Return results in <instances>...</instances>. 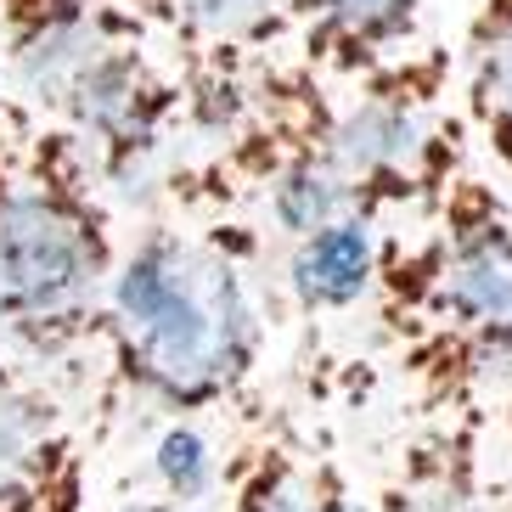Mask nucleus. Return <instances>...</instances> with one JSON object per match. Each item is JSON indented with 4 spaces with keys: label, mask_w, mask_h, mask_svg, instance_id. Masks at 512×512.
<instances>
[{
    "label": "nucleus",
    "mask_w": 512,
    "mask_h": 512,
    "mask_svg": "<svg viewBox=\"0 0 512 512\" xmlns=\"http://www.w3.org/2000/svg\"><path fill=\"white\" fill-rule=\"evenodd\" d=\"M467 141L512 181V0H473L456 51Z\"/></svg>",
    "instance_id": "obj_12"
},
{
    "label": "nucleus",
    "mask_w": 512,
    "mask_h": 512,
    "mask_svg": "<svg viewBox=\"0 0 512 512\" xmlns=\"http://www.w3.org/2000/svg\"><path fill=\"white\" fill-rule=\"evenodd\" d=\"M0 79L91 158L113 209H158L186 164V79L119 0H0Z\"/></svg>",
    "instance_id": "obj_2"
},
{
    "label": "nucleus",
    "mask_w": 512,
    "mask_h": 512,
    "mask_svg": "<svg viewBox=\"0 0 512 512\" xmlns=\"http://www.w3.org/2000/svg\"><path fill=\"white\" fill-rule=\"evenodd\" d=\"M113 512H192V507H181V501H169V496H136V501H124V507H113Z\"/></svg>",
    "instance_id": "obj_13"
},
{
    "label": "nucleus",
    "mask_w": 512,
    "mask_h": 512,
    "mask_svg": "<svg viewBox=\"0 0 512 512\" xmlns=\"http://www.w3.org/2000/svg\"><path fill=\"white\" fill-rule=\"evenodd\" d=\"M186 79V152L226 119L242 85L287 51L293 0H119Z\"/></svg>",
    "instance_id": "obj_6"
},
{
    "label": "nucleus",
    "mask_w": 512,
    "mask_h": 512,
    "mask_svg": "<svg viewBox=\"0 0 512 512\" xmlns=\"http://www.w3.org/2000/svg\"><path fill=\"white\" fill-rule=\"evenodd\" d=\"M226 512H372L349 462L293 406H254L220 462Z\"/></svg>",
    "instance_id": "obj_8"
},
{
    "label": "nucleus",
    "mask_w": 512,
    "mask_h": 512,
    "mask_svg": "<svg viewBox=\"0 0 512 512\" xmlns=\"http://www.w3.org/2000/svg\"><path fill=\"white\" fill-rule=\"evenodd\" d=\"M372 316L417 417H484L512 394V203L479 169L389 231Z\"/></svg>",
    "instance_id": "obj_3"
},
{
    "label": "nucleus",
    "mask_w": 512,
    "mask_h": 512,
    "mask_svg": "<svg viewBox=\"0 0 512 512\" xmlns=\"http://www.w3.org/2000/svg\"><path fill=\"white\" fill-rule=\"evenodd\" d=\"M327 147L366 220L389 231L400 220H422L439 192L473 169L456 51L422 40L389 68L355 85H332Z\"/></svg>",
    "instance_id": "obj_5"
},
{
    "label": "nucleus",
    "mask_w": 512,
    "mask_h": 512,
    "mask_svg": "<svg viewBox=\"0 0 512 512\" xmlns=\"http://www.w3.org/2000/svg\"><path fill=\"white\" fill-rule=\"evenodd\" d=\"M383 259H389V226L349 214L338 226L282 248L276 282H282V299L299 321H338L355 310H372Z\"/></svg>",
    "instance_id": "obj_10"
},
{
    "label": "nucleus",
    "mask_w": 512,
    "mask_h": 512,
    "mask_svg": "<svg viewBox=\"0 0 512 512\" xmlns=\"http://www.w3.org/2000/svg\"><path fill=\"white\" fill-rule=\"evenodd\" d=\"M428 0H293L287 57L321 85H355L417 51Z\"/></svg>",
    "instance_id": "obj_9"
},
{
    "label": "nucleus",
    "mask_w": 512,
    "mask_h": 512,
    "mask_svg": "<svg viewBox=\"0 0 512 512\" xmlns=\"http://www.w3.org/2000/svg\"><path fill=\"white\" fill-rule=\"evenodd\" d=\"M372 512H484L479 417H417L377 484Z\"/></svg>",
    "instance_id": "obj_11"
},
{
    "label": "nucleus",
    "mask_w": 512,
    "mask_h": 512,
    "mask_svg": "<svg viewBox=\"0 0 512 512\" xmlns=\"http://www.w3.org/2000/svg\"><path fill=\"white\" fill-rule=\"evenodd\" d=\"M265 361L271 299L254 242L181 214H147L141 231H124L85 400L169 422L226 411L242 422L265 406Z\"/></svg>",
    "instance_id": "obj_1"
},
{
    "label": "nucleus",
    "mask_w": 512,
    "mask_h": 512,
    "mask_svg": "<svg viewBox=\"0 0 512 512\" xmlns=\"http://www.w3.org/2000/svg\"><path fill=\"white\" fill-rule=\"evenodd\" d=\"M91 467L79 394L0 355V512H91Z\"/></svg>",
    "instance_id": "obj_7"
},
{
    "label": "nucleus",
    "mask_w": 512,
    "mask_h": 512,
    "mask_svg": "<svg viewBox=\"0 0 512 512\" xmlns=\"http://www.w3.org/2000/svg\"><path fill=\"white\" fill-rule=\"evenodd\" d=\"M119 248V209L91 158L0 79V355L85 400Z\"/></svg>",
    "instance_id": "obj_4"
}]
</instances>
